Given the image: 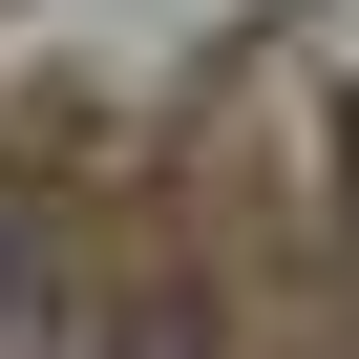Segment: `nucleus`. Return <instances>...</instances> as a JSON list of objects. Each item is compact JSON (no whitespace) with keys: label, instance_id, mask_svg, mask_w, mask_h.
Here are the masks:
<instances>
[{"label":"nucleus","instance_id":"obj_1","mask_svg":"<svg viewBox=\"0 0 359 359\" xmlns=\"http://www.w3.org/2000/svg\"><path fill=\"white\" fill-rule=\"evenodd\" d=\"M127 359H191V338H127Z\"/></svg>","mask_w":359,"mask_h":359}]
</instances>
